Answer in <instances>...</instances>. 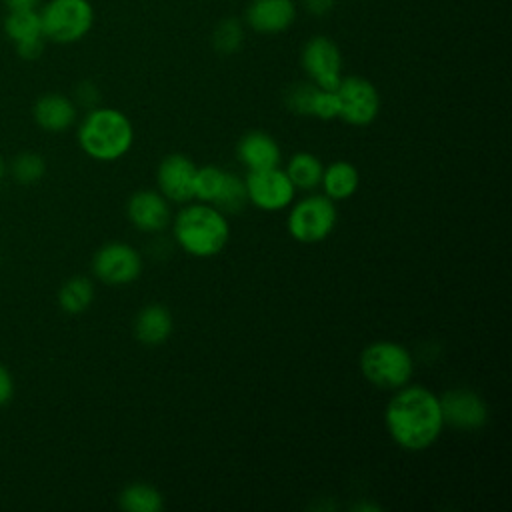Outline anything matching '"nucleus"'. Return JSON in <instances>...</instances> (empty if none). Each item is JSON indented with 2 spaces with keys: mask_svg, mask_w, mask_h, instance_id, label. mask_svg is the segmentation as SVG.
Wrapping results in <instances>:
<instances>
[{
  "mask_svg": "<svg viewBox=\"0 0 512 512\" xmlns=\"http://www.w3.org/2000/svg\"><path fill=\"white\" fill-rule=\"evenodd\" d=\"M384 424L400 448L410 452L426 450L444 428L440 398L420 384H406L390 398Z\"/></svg>",
  "mask_w": 512,
  "mask_h": 512,
  "instance_id": "1",
  "label": "nucleus"
},
{
  "mask_svg": "<svg viewBox=\"0 0 512 512\" xmlns=\"http://www.w3.org/2000/svg\"><path fill=\"white\" fill-rule=\"evenodd\" d=\"M174 238L178 246L196 258H210L224 250L230 226L226 214L208 202L186 204L174 218Z\"/></svg>",
  "mask_w": 512,
  "mask_h": 512,
  "instance_id": "2",
  "label": "nucleus"
},
{
  "mask_svg": "<svg viewBox=\"0 0 512 512\" xmlns=\"http://www.w3.org/2000/svg\"><path fill=\"white\" fill-rule=\"evenodd\" d=\"M132 142V122L116 108L94 106L78 126V144L94 160H118L130 150Z\"/></svg>",
  "mask_w": 512,
  "mask_h": 512,
  "instance_id": "3",
  "label": "nucleus"
},
{
  "mask_svg": "<svg viewBox=\"0 0 512 512\" xmlns=\"http://www.w3.org/2000/svg\"><path fill=\"white\" fill-rule=\"evenodd\" d=\"M360 370L370 384L384 390H398L410 382L414 374V358L406 346L378 340L362 350Z\"/></svg>",
  "mask_w": 512,
  "mask_h": 512,
  "instance_id": "4",
  "label": "nucleus"
},
{
  "mask_svg": "<svg viewBox=\"0 0 512 512\" xmlns=\"http://www.w3.org/2000/svg\"><path fill=\"white\" fill-rule=\"evenodd\" d=\"M40 22L44 38L70 44L88 34L94 22V10L88 0H50L40 12Z\"/></svg>",
  "mask_w": 512,
  "mask_h": 512,
  "instance_id": "5",
  "label": "nucleus"
},
{
  "mask_svg": "<svg viewBox=\"0 0 512 512\" xmlns=\"http://www.w3.org/2000/svg\"><path fill=\"white\" fill-rule=\"evenodd\" d=\"M334 200L324 194H310L298 200L288 214V232L302 244L322 242L336 226Z\"/></svg>",
  "mask_w": 512,
  "mask_h": 512,
  "instance_id": "6",
  "label": "nucleus"
},
{
  "mask_svg": "<svg viewBox=\"0 0 512 512\" xmlns=\"http://www.w3.org/2000/svg\"><path fill=\"white\" fill-rule=\"evenodd\" d=\"M338 118L352 126H368L380 110V96L372 82L362 76H346L336 86Z\"/></svg>",
  "mask_w": 512,
  "mask_h": 512,
  "instance_id": "7",
  "label": "nucleus"
},
{
  "mask_svg": "<svg viewBox=\"0 0 512 512\" xmlns=\"http://www.w3.org/2000/svg\"><path fill=\"white\" fill-rule=\"evenodd\" d=\"M94 276L110 286L134 282L142 272V256L124 242H108L92 256Z\"/></svg>",
  "mask_w": 512,
  "mask_h": 512,
  "instance_id": "8",
  "label": "nucleus"
},
{
  "mask_svg": "<svg viewBox=\"0 0 512 512\" xmlns=\"http://www.w3.org/2000/svg\"><path fill=\"white\" fill-rule=\"evenodd\" d=\"M244 184H246L248 202H252L256 208L266 212H276L286 208L296 194V188L290 182L288 174L278 166L264 168V170H248Z\"/></svg>",
  "mask_w": 512,
  "mask_h": 512,
  "instance_id": "9",
  "label": "nucleus"
},
{
  "mask_svg": "<svg viewBox=\"0 0 512 512\" xmlns=\"http://www.w3.org/2000/svg\"><path fill=\"white\" fill-rule=\"evenodd\" d=\"M302 66L310 80L324 90H336L338 82L342 80L340 50L326 36H314L306 42L302 50Z\"/></svg>",
  "mask_w": 512,
  "mask_h": 512,
  "instance_id": "10",
  "label": "nucleus"
},
{
  "mask_svg": "<svg viewBox=\"0 0 512 512\" xmlns=\"http://www.w3.org/2000/svg\"><path fill=\"white\" fill-rule=\"evenodd\" d=\"M196 164L186 154H168L162 158L156 180L160 194L172 202H190L194 198Z\"/></svg>",
  "mask_w": 512,
  "mask_h": 512,
  "instance_id": "11",
  "label": "nucleus"
},
{
  "mask_svg": "<svg viewBox=\"0 0 512 512\" xmlns=\"http://www.w3.org/2000/svg\"><path fill=\"white\" fill-rule=\"evenodd\" d=\"M438 398L444 424H450L460 430H474L484 426L488 418V408L476 392L466 388H454Z\"/></svg>",
  "mask_w": 512,
  "mask_h": 512,
  "instance_id": "12",
  "label": "nucleus"
},
{
  "mask_svg": "<svg viewBox=\"0 0 512 512\" xmlns=\"http://www.w3.org/2000/svg\"><path fill=\"white\" fill-rule=\"evenodd\" d=\"M4 30L14 42L16 52L24 60H36L44 50V34L40 12L32 10H8Z\"/></svg>",
  "mask_w": 512,
  "mask_h": 512,
  "instance_id": "13",
  "label": "nucleus"
},
{
  "mask_svg": "<svg viewBox=\"0 0 512 512\" xmlns=\"http://www.w3.org/2000/svg\"><path fill=\"white\" fill-rule=\"evenodd\" d=\"M126 214L134 228L142 232H160L170 222L168 200L158 190H138L126 204Z\"/></svg>",
  "mask_w": 512,
  "mask_h": 512,
  "instance_id": "14",
  "label": "nucleus"
},
{
  "mask_svg": "<svg viewBox=\"0 0 512 512\" xmlns=\"http://www.w3.org/2000/svg\"><path fill=\"white\" fill-rule=\"evenodd\" d=\"M296 18L292 0H252L246 10L248 24L262 34H276L286 30Z\"/></svg>",
  "mask_w": 512,
  "mask_h": 512,
  "instance_id": "15",
  "label": "nucleus"
},
{
  "mask_svg": "<svg viewBox=\"0 0 512 512\" xmlns=\"http://www.w3.org/2000/svg\"><path fill=\"white\" fill-rule=\"evenodd\" d=\"M32 116L46 132H66L76 122V104L64 94L48 92L34 102Z\"/></svg>",
  "mask_w": 512,
  "mask_h": 512,
  "instance_id": "16",
  "label": "nucleus"
},
{
  "mask_svg": "<svg viewBox=\"0 0 512 512\" xmlns=\"http://www.w3.org/2000/svg\"><path fill=\"white\" fill-rule=\"evenodd\" d=\"M236 156L248 170H264L278 166L282 152L270 134L252 130L238 140Z\"/></svg>",
  "mask_w": 512,
  "mask_h": 512,
  "instance_id": "17",
  "label": "nucleus"
},
{
  "mask_svg": "<svg viewBox=\"0 0 512 512\" xmlns=\"http://www.w3.org/2000/svg\"><path fill=\"white\" fill-rule=\"evenodd\" d=\"M172 314L162 304L144 306L134 320V334L142 344L156 346L168 340L172 332Z\"/></svg>",
  "mask_w": 512,
  "mask_h": 512,
  "instance_id": "18",
  "label": "nucleus"
},
{
  "mask_svg": "<svg viewBox=\"0 0 512 512\" xmlns=\"http://www.w3.org/2000/svg\"><path fill=\"white\" fill-rule=\"evenodd\" d=\"M358 182L360 176L356 166L346 160H336L324 168L320 186L324 190V196H328L330 200H346L356 192Z\"/></svg>",
  "mask_w": 512,
  "mask_h": 512,
  "instance_id": "19",
  "label": "nucleus"
},
{
  "mask_svg": "<svg viewBox=\"0 0 512 512\" xmlns=\"http://www.w3.org/2000/svg\"><path fill=\"white\" fill-rule=\"evenodd\" d=\"M296 190H314L320 186L324 166L312 152H296L284 170Z\"/></svg>",
  "mask_w": 512,
  "mask_h": 512,
  "instance_id": "20",
  "label": "nucleus"
},
{
  "mask_svg": "<svg viewBox=\"0 0 512 512\" xmlns=\"http://www.w3.org/2000/svg\"><path fill=\"white\" fill-rule=\"evenodd\" d=\"M118 504L128 512H158L164 508V498L154 486L134 482L120 492Z\"/></svg>",
  "mask_w": 512,
  "mask_h": 512,
  "instance_id": "21",
  "label": "nucleus"
},
{
  "mask_svg": "<svg viewBox=\"0 0 512 512\" xmlns=\"http://www.w3.org/2000/svg\"><path fill=\"white\" fill-rule=\"evenodd\" d=\"M94 300V284L86 276L66 280L58 290V304L68 314L84 312Z\"/></svg>",
  "mask_w": 512,
  "mask_h": 512,
  "instance_id": "22",
  "label": "nucleus"
},
{
  "mask_svg": "<svg viewBox=\"0 0 512 512\" xmlns=\"http://www.w3.org/2000/svg\"><path fill=\"white\" fill-rule=\"evenodd\" d=\"M246 202H248V194H246L244 180L238 174L224 170L222 184L212 200V206H216L224 214H236L246 206Z\"/></svg>",
  "mask_w": 512,
  "mask_h": 512,
  "instance_id": "23",
  "label": "nucleus"
},
{
  "mask_svg": "<svg viewBox=\"0 0 512 512\" xmlns=\"http://www.w3.org/2000/svg\"><path fill=\"white\" fill-rule=\"evenodd\" d=\"M10 174L18 184H34L44 178L46 162L38 152H20L10 162Z\"/></svg>",
  "mask_w": 512,
  "mask_h": 512,
  "instance_id": "24",
  "label": "nucleus"
},
{
  "mask_svg": "<svg viewBox=\"0 0 512 512\" xmlns=\"http://www.w3.org/2000/svg\"><path fill=\"white\" fill-rule=\"evenodd\" d=\"M320 86L314 82H298L286 92V106L298 116H314Z\"/></svg>",
  "mask_w": 512,
  "mask_h": 512,
  "instance_id": "25",
  "label": "nucleus"
},
{
  "mask_svg": "<svg viewBox=\"0 0 512 512\" xmlns=\"http://www.w3.org/2000/svg\"><path fill=\"white\" fill-rule=\"evenodd\" d=\"M242 38H244V30L236 18L222 20L212 34L214 48L220 54H234L242 46Z\"/></svg>",
  "mask_w": 512,
  "mask_h": 512,
  "instance_id": "26",
  "label": "nucleus"
},
{
  "mask_svg": "<svg viewBox=\"0 0 512 512\" xmlns=\"http://www.w3.org/2000/svg\"><path fill=\"white\" fill-rule=\"evenodd\" d=\"M222 176L224 170L218 166H200L196 168V176H194V198H198L200 202H208L212 204L220 184H222Z\"/></svg>",
  "mask_w": 512,
  "mask_h": 512,
  "instance_id": "27",
  "label": "nucleus"
},
{
  "mask_svg": "<svg viewBox=\"0 0 512 512\" xmlns=\"http://www.w3.org/2000/svg\"><path fill=\"white\" fill-rule=\"evenodd\" d=\"M14 396V378L10 370L0 362V408L6 406Z\"/></svg>",
  "mask_w": 512,
  "mask_h": 512,
  "instance_id": "28",
  "label": "nucleus"
},
{
  "mask_svg": "<svg viewBox=\"0 0 512 512\" xmlns=\"http://www.w3.org/2000/svg\"><path fill=\"white\" fill-rule=\"evenodd\" d=\"M100 94H98V88L92 84V82H82L78 84L76 88V100L82 104V106H88V108H94L96 102H98Z\"/></svg>",
  "mask_w": 512,
  "mask_h": 512,
  "instance_id": "29",
  "label": "nucleus"
},
{
  "mask_svg": "<svg viewBox=\"0 0 512 512\" xmlns=\"http://www.w3.org/2000/svg\"><path fill=\"white\" fill-rule=\"evenodd\" d=\"M336 0H304V6L314 16H324L334 8Z\"/></svg>",
  "mask_w": 512,
  "mask_h": 512,
  "instance_id": "30",
  "label": "nucleus"
},
{
  "mask_svg": "<svg viewBox=\"0 0 512 512\" xmlns=\"http://www.w3.org/2000/svg\"><path fill=\"white\" fill-rule=\"evenodd\" d=\"M8 10H32L40 0H2Z\"/></svg>",
  "mask_w": 512,
  "mask_h": 512,
  "instance_id": "31",
  "label": "nucleus"
},
{
  "mask_svg": "<svg viewBox=\"0 0 512 512\" xmlns=\"http://www.w3.org/2000/svg\"><path fill=\"white\" fill-rule=\"evenodd\" d=\"M356 510H378V506H370V504H360V506H354Z\"/></svg>",
  "mask_w": 512,
  "mask_h": 512,
  "instance_id": "32",
  "label": "nucleus"
},
{
  "mask_svg": "<svg viewBox=\"0 0 512 512\" xmlns=\"http://www.w3.org/2000/svg\"><path fill=\"white\" fill-rule=\"evenodd\" d=\"M4 174H6V162H4V158L0 156V180L4 178Z\"/></svg>",
  "mask_w": 512,
  "mask_h": 512,
  "instance_id": "33",
  "label": "nucleus"
}]
</instances>
